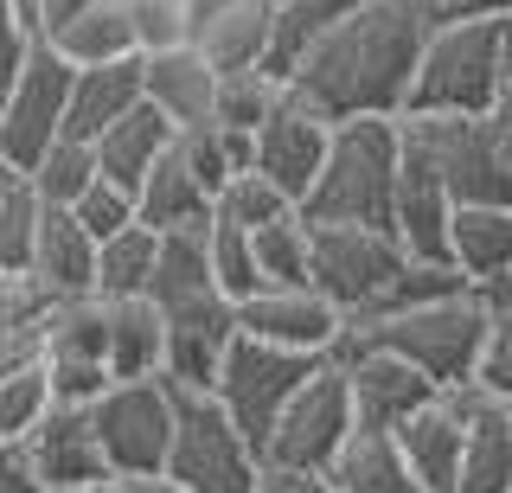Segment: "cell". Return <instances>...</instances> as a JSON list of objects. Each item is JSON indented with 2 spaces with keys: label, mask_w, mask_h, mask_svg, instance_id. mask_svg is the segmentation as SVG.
Segmentation results:
<instances>
[{
  "label": "cell",
  "mask_w": 512,
  "mask_h": 493,
  "mask_svg": "<svg viewBox=\"0 0 512 493\" xmlns=\"http://www.w3.org/2000/svg\"><path fill=\"white\" fill-rule=\"evenodd\" d=\"M423 45V20L397 0H359L327 39L288 71V97L320 122H397L404 116L410 65Z\"/></svg>",
  "instance_id": "1"
},
{
  "label": "cell",
  "mask_w": 512,
  "mask_h": 493,
  "mask_svg": "<svg viewBox=\"0 0 512 493\" xmlns=\"http://www.w3.org/2000/svg\"><path fill=\"white\" fill-rule=\"evenodd\" d=\"M512 109V39L506 13L423 26L404 90V116H493Z\"/></svg>",
  "instance_id": "2"
},
{
  "label": "cell",
  "mask_w": 512,
  "mask_h": 493,
  "mask_svg": "<svg viewBox=\"0 0 512 493\" xmlns=\"http://www.w3.org/2000/svg\"><path fill=\"white\" fill-rule=\"evenodd\" d=\"M493 314H512L506 282H480V289H461L448 301H429V308L378 314V321H346V340L404 359L429 391H455V385H468Z\"/></svg>",
  "instance_id": "3"
},
{
  "label": "cell",
  "mask_w": 512,
  "mask_h": 493,
  "mask_svg": "<svg viewBox=\"0 0 512 493\" xmlns=\"http://www.w3.org/2000/svg\"><path fill=\"white\" fill-rule=\"evenodd\" d=\"M391 193H397V122H333L327 161H320L308 199L295 205L308 225H365L391 231Z\"/></svg>",
  "instance_id": "4"
},
{
  "label": "cell",
  "mask_w": 512,
  "mask_h": 493,
  "mask_svg": "<svg viewBox=\"0 0 512 493\" xmlns=\"http://www.w3.org/2000/svg\"><path fill=\"white\" fill-rule=\"evenodd\" d=\"M429 154L448 205H512V109L493 116H397Z\"/></svg>",
  "instance_id": "5"
},
{
  "label": "cell",
  "mask_w": 512,
  "mask_h": 493,
  "mask_svg": "<svg viewBox=\"0 0 512 493\" xmlns=\"http://www.w3.org/2000/svg\"><path fill=\"white\" fill-rule=\"evenodd\" d=\"M256 474H263V461L231 429V417L205 391L173 385V429H167L160 481L180 493H256Z\"/></svg>",
  "instance_id": "6"
},
{
  "label": "cell",
  "mask_w": 512,
  "mask_h": 493,
  "mask_svg": "<svg viewBox=\"0 0 512 493\" xmlns=\"http://www.w3.org/2000/svg\"><path fill=\"white\" fill-rule=\"evenodd\" d=\"M90 429L103 449L109 481H154L167 461V429H173V385L167 378H109L96 391Z\"/></svg>",
  "instance_id": "7"
},
{
  "label": "cell",
  "mask_w": 512,
  "mask_h": 493,
  "mask_svg": "<svg viewBox=\"0 0 512 493\" xmlns=\"http://www.w3.org/2000/svg\"><path fill=\"white\" fill-rule=\"evenodd\" d=\"M314 365L320 359H301V353H282V346H263V340H244V333H237V340L224 346V359H218L205 397L231 417V429L256 449V461H263L269 423L282 417V404L301 391V378H308Z\"/></svg>",
  "instance_id": "8"
},
{
  "label": "cell",
  "mask_w": 512,
  "mask_h": 493,
  "mask_svg": "<svg viewBox=\"0 0 512 493\" xmlns=\"http://www.w3.org/2000/svg\"><path fill=\"white\" fill-rule=\"evenodd\" d=\"M404 244L391 231H365V225H308V289L320 301L359 321L378 308V295L397 282L404 269Z\"/></svg>",
  "instance_id": "9"
},
{
  "label": "cell",
  "mask_w": 512,
  "mask_h": 493,
  "mask_svg": "<svg viewBox=\"0 0 512 493\" xmlns=\"http://www.w3.org/2000/svg\"><path fill=\"white\" fill-rule=\"evenodd\" d=\"M352 436V404H346V378L333 359H320L301 391L282 404V417L269 423L263 442V468H295V474H327V461L346 449Z\"/></svg>",
  "instance_id": "10"
},
{
  "label": "cell",
  "mask_w": 512,
  "mask_h": 493,
  "mask_svg": "<svg viewBox=\"0 0 512 493\" xmlns=\"http://www.w3.org/2000/svg\"><path fill=\"white\" fill-rule=\"evenodd\" d=\"M39 378L52 404H96L109 385L103 372V301H52L39 321Z\"/></svg>",
  "instance_id": "11"
},
{
  "label": "cell",
  "mask_w": 512,
  "mask_h": 493,
  "mask_svg": "<svg viewBox=\"0 0 512 493\" xmlns=\"http://www.w3.org/2000/svg\"><path fill=\"white\" fill-rule=\"evenodd\" d=\"M64 90H71V65L45 45H32L26 71L13 77L7 103H0V161L26 173L64 129Z\"/></svg>",
  "instance_id": "12"
},
{
  "label": "cell",
  "mask_w": 512,
  "mask_h": 493,
  "mask_svg": "<svg viewBox=\"0 0 512 493\" xmlns=\"http://www.w3.org/2000/svg\"><path fill=\"white\" fill-rule=\"evenodd\" d=\"M327 135H333V122H320L314 109H301L282 90V103L269 109V116L256 122V135H250V173L263 186H276L288 205H301L308 186H314V173H320V161H327Z\"/></svg>",
  "instance_id": "13"
},
{
  "label": "cell",
  "mask_w": 512,
  "mask_h": 493,
  "mask_svg": "<svg viewBox=\"0 0 512 493\" xmlns=\"http://www.w3.org/2000/svg\"><path fill=\"white\" fill-rule=\"evenodd\" d=\"M237 333L301 359H333V346L346 340V314L314 289H256L250 301H237Z\"/></svg>",
  "instance_id": "14"
},
{
  "label": "cell",
  "mask_w": 512,
  "mask_h": 493,
  "mask_svg": "<svg viewBox=\"0 0 512 493\" xmlns=\"http://www.w3.org/2000/svg\"><path fill=\"white\" fill-rule=\"evenodd\" d=\"M333 365H340V378H346V404H352V429H372V436H391L404 417H416V410L429 404V391L423 378L410 372L404 359H391V353H372V346H352L340 340L333 346Z\"/></svg>",
  "instance_id": "15"
},
{
  "label": "cell",
  "mask_w": 512,
  "mask_h": 493,
  "mask_svg": "<svg viewBox=\"0 0 512 493\" xmlns=\"http://www.w3.org/2000/svg\"><path fill=\"white\" fill-rule=\"evenodd\" d=\"M442 404L461 417L455 493H512V404L474 385L442 391Z\"/></svg>",
  "instance_id": "16"
},
{
  "label": "cell",
  "mask_w": 512,
  "mask_h": 493,
  "mask_svg": "<svg viewBox=\"0 0 512 493\" xmlns=\"http://www.w3.org/2000/svg\"><path fill=\"white\" fill-rule=\"evenodd\" d=\"M26 474L39 481V493H64V487H103V449H96L90 410L77 404H45V417L32 423V436L20 442Z\"/></svg>",
  "instance_id": "17"
},
{
  "label": "cell",
  "mask_w": 512,
  "mask_h": 493,
  "mask_svg": "<svg viewBox=\"0 0 512 493\" xmlns=\"http://www.w3.org/2000/svg\"><path fill=\"white\" fill-rule=\"evenodd\" d=\"M448 193L429 167V154L397 129V193H391V237L404 244L410 263H442V231H448Z\"/></svg>",
  "instance_id": "18"
},
{
  "label": "cell",
  "mask_w": 512,
  "mask_h": 493,
  "mask_svg": "<svg viewBox=\"0 0 512 493\" xmlns=\"http://www.w3.org/2000/svg\"><path fill=\"white\" fill-rule=\"evenodd\" d=\"M442 263L468 289L512 276V205H455L442 231Z\"/></svg>",
  "instance_id": "19"
},
{
  "label": "cell",
  "mask_w": 512,
  "mask_h": 493,
  "mask_svg": "<svg viewBox=\"0 0 512 493\" xmlns=\"http://www.w3.org/2000/svg\"><path fill=\"white\" fill-rule=\"evenodd\" d=\"M135 65H141V103H148L173 135H180V129H199V122L212 116V84H218V77L205 71V58L192 52V45L135 58Z\"/></svg>",
  "instance_id": "20"
},
{
  "label": "cell",
  "mask_w": 512,
  "mask_h": 493,
  "mask_svg": "<svg viewBox=\"0 0 512 493\" xmlns=\"http://www.w3.org/2000/svg\"><path fill=\"white\" fill-rule=\"evenodd\" d=\"M391 449L404 455L410 481L423 493H455V461H461V417L442 404V391L429 397L416 417L391 429Z\"/></svg>",
  "instance_id": "21"
},
{
  "label": "cell",
  "mask_w": 512,
  "mask_h": 493,
  "mask_svg": "<svg viewBox=\"0 0 512 493\" xmlns=\"http://www.w3.org/2000/svg\"><path fill=\"white\" fill-rule=\"evenodd\" d=\"M135 103H141V65H135V58L84 65V71H71V90H64V129L58 135L96 141L109 122H122Z\"/></svg>",
  "instance_id": "22"
},
{
  "label": "cell",
  "mask_w": 512,
  "mask_h": 493,
  "mask_svg": "<svg viewBox=\"0 0 512 493\" xmlns=\"http://www.w3.org/2000/svg\"><path fill=\"white\" fill-rule=\"evenodd\" d=\"M32 282H39L52 301H84L90 295V276H96V244L77 231L71 212L45 205L39 212V237H32Z\"/></svg>",
  "instance_id": "23"
},
{
  "label": "cell",
  "mask_w": 512,
  "mask_h": 493,
  "mask_svg": "<svg viewBox=\"0 0 512 493\" xmlns=\"http://www.w3.org/2000/svg\"><path fill=\"white\" fill-rule=\"evenodd\" d=\"M186 45L205 58V71L224 77V71H263V52H269V0H231L218 7L212 20H199L186 33Z\"/></svg>",
  "instance_id": "24"
},
{
  "label": "cell",
  "mask_w": 512,
  "mask_h": 493,
  "mask_svg": "<svg viewBox=\"0 0 512 493\" xmlns=\"http://www.w3.org/2000/svg\"><path fill=\"white\" fill-rule=\"evenodd\" d=\"M212 218V193L192 180V167L180 161V148H160V161L148 167V180L135 186V225H148L154 237L160 231H199Z\"/></svg>",
  "instance_id": "25"
},
{
  "label": "cell",
  "mask_w": 512,
  "mask_h": 493,
  "mask_svg": "<svg viewBox=\"0 0 512 493\" xmlns=\"http://www.w3.org/2000/svg\"><path fill=\"white\" fill-rule=\"evenodd\" d=\"M167 141H173V129L154 116L148 103H135L122 122H109V129L90 141V154H96V180L122 186V193L135 199V186L148 180V167L160 161V148H167Z\"/></svg>",
  "instance_id": "26"
},
{
  "label": "cell",
  "mask_w": 512,
  "mask_h": 493,
  "mask_svg": "<svg viewBox=\"0 0 512 493\" xmlns=\"http://www.w3.org/2000/svg\"><path fill=\"white\" fill-rule=\"evenodd\" d=\"M352 7H359V0H269V52H263V71L276 77V84H288V71H295Z\"/></svg>",
  "instance_id": "27"
},
{
  "label": "cell",
  "mask_w": 512,
  "mask_h": 493,
  "mask_svg": "<svg viewBox=\"0 0 512 493\" xmlns=\"http://www.w3.org/2000/svg\"><path fill=\"white\" fill-rule=\"evenodd\" d=\"M103 372L160 378V314L148 301H103Z\"/></svg>",
  "instance_id": "28"
},
{
  "label": "cell",
  "mask_w": 512,
  "mask_h": 493,
  "mask_svg": "<svg viewBox=\"0 0 512 493\" xmlns=\"http://www.w3.org/2000/svg\"><path fill=\"white\" fill-rule=\"evenodd\" d=\"M45 52H58L71 71L84 65H116V58H135V33H128V13L122 0H90L77 20H64L52 39H45Z\"/></svg>",
  "instance_id": "29"
},
{
  "label": "cell",
  "mask_w": 512,
  "mask_h": 493,
  "mask_svg": "<svg viewBox=\"0 0 512 493\" xmlns=\"http://www.w3.org/2000/svg\"><path fill=\"white\" fill-rule=\"evenodd\" d=\"M333 493H423L410 481L404 455L391 449V436H372V429H352L346 449L327 461V474H320Z\"/></svg>",
  "instance_id": "30"
},
{
  "label": "cell",
  "mask_w": 512,
  "mask_h": 493,
  "mask_svg": "<svg viewBox=\"0 0 512 493\" xmlns=\"http://www.w3.org/2000/svg\"><path fill=\"white\" fill-rule=\"evenodd\" d=\"M154 244H160V237H154L148 225H122L116 237H103V244H96L90 301H135V295H148Z\"/></svg>",
  "instance_id": "31"
},
{
  "label": "cell",
  "mask_w": 512,
  "mask_h": 493,
  "mask_svg": "<svg viewBox=\"0 0 512 493\" xmlns=\"http://www.w3.org/2000/svg\"><path fill=\"white\" fill-rule=\"evenodd\" d=\"M250 263L263 289H308V218L282 212L250 231Z\"/></svg>",
  "instance_id": "32"
},
{
  "label": "cell",
  "mask_w": 512,
  "mask_h": 493,
  "mask_svg": "<svg viewBox=\"0 0 512 493\" xmlns=\"http://www.w3.org/2000/svg\"><path fill=\"white\" fill-rule=\"evenodd\" d=\"M26 193L39 199V205H58V212H71L77 199H84V186L96 180V154H90V141H71V135H58L52 148L39 154L26 173Z\"/></svg>",
  "instance_id": "33"
},
{
  "label": "cell",
  "mask_w": 512,
  "mask_h": 493,
  "mask_svg": "<svg viewBox=\"0 0 512 493\" xmlns=\"http://www.w3.org/2000/svg\"><path fill=\"white\" fill-rule=\"evenodd\" d=\"M173 148H180V161L192 167V180H199L212 199L237 180V173H250V135L212 129V122H199V129H180V135H173Z\"/></svg>",
  "instance_id": "34"
},
{
  "label": "cell",
  "mask_w": 512,
  "mask_h": 493,
  "mask_svg": "<svg viewBox=\"0 0 512 493\" xmlns=\"http://www.w3.org/2000/svg\"><path fill=\"white\" fill-rule=\"evenodd\" d=\"M282 103V84L269 71H224L212 84V129H231V135H256V122Z\"/></svg>",
  "instance_id": "35"
},
{
  "label": "cell",
  "mask_w": 512,
  "mask_h": 493,
  "mask_svg": "<svg viewBox=\"0 0 512 493\" xmlns=\"http://www.w3.org/2000/svg\"><path fill=\"white\" fill-rule=\"evenodd\" d=\"M205 269H212V282H218V295L231 301H250L263 282H256V263H250V231L244 225H231V218H205Z\"/></svg>",
  "instance_id": "36"
},
{
  "label": "cell",
  "mask_w": 512,
  "mask_h": 493,
  "mask_svg": "<svg viewBox=\"0 0 512 493\" xmlns=\"http://www.w3.org/2000/svg\"><path fill=\"white\" fill-rule=\"evenodd\" d=\"M45 378H39V365H26V372H13V378H0V449H20V442L32 436V423L45 417Z\"/></svg>",
  "instance_id": "37"
},
{
  "label": "cell",
  "mask_w": 512,
  "mask_h": 493,
  "mask_svg": "<svg viewBox=\"0 0 512 493\" xmlns=\"http://www.w3.org/2000/svg\"><path fill=\"white\" fill-rule=\"evenodd\" d=\"M39 212L45 205L26 193V180L0 205V276H26L32 269V237H39Z\"/></svg>",
  "instance_id": "38"
},
{
  "label": "cell",
  "mask_w": 512,
  "mask_h": 493,
  "mask_svg": "<svg viewBox=\"0 0 512 493\" xmlns=\"http://www.w3.org/2000/svg\"><path fill=\"white\" fill-rule=\"evenodd\" d=\"M122 13H128V33H135V58L186 45V7L180 0H122Z\"/></svg>",
  "instance_id": "39"
},
{
  "label": "cell",
  "mask_w": 512,
  "mask_h": 493,
  "mask_svg": "<svg viewBox=\"0 0 512 493\" xmlns=\"http://www.w3.org/2000/svg\"><path fill=\"white\" fill-rule=\"evenodd\" d=\"M212 212H218V218H231V225H244V231H256V225H269V218L295 212V205H288L276 186H263L256 173H237V180L212 199Z\"/></svg>",
  "instance_id": "40"
},
{
  "label": "cell",
  "mask_w": 512,
  "mask_h": 493,
  "mask_svg": "<svg viewBox=\"0 0 512 493\" xmlns=\"http://www.w3.org/2000/svg\"><path fill=\"white\" fill-rule=\"evenodd\" d=\"M71 218H77V231H84L90 244H103V237H116L122 225H135V199H128L122 186H109V180H90L84 199L71 205Z\"/></svg>",
  "instance_id": "41"
},
{
  "label": "cell",
  "mask_w": 512,
  "mask_h": 493,
  "mask_svg": "<svg viewBox=\"0 0 512 493\" xmlns=\"http://www.w3.org/2000/svg\"><path fill=\"white\" fill-rule=\"evenodd\" d=\"M468 385L512 404V314H493V321H487V340H480V353H474Z\"/></svg>",
  "instance_id": "42"
},
{
  "label": "cell",
  "mask_w": 512,
  "mask_h": 493,
  "mask_svg": "<svg viewBox=\"0 0 512 493\" xmlns=\"http://www.w3.org/2000/svg\"><path fill=\"white\" fill-rule=\"evenodd\" d=\"M32 45H39V39H32V33H26V26H20V20H13V7H7V0H0V103H7V90H13V77H20V71H26V58H32Z\"/></svg>",
  "instance_id": "43"
},
{
  "label": "cell",
  "mask_w": 512,
  "mask_h": 493,
  "mask_svg": "<svg viewBox=\"0 0 512 493\" xmlns=\"http://www.w3.org/2000/svg\"><path fill=\"white\" fill-rule=\"evenodd\" d=\"M410 7L423 26H455V20H487V13H506L512 0H397Z\"/></svg>",
  "instance_id": "44"
},
{
  "label": "cell",
  "mask_w": 512,
  "mask_h": 493,
  "mask_svg": "<svg viewBox=\"0 0 512 493\" xmlns=\"http://www.w3.org/2000/svg\"><path fill=\"white\" fill-rule=\"evenodd\" d=\"M256 493H333L320 474H295V468H263L256 474Z\"/></svg>",
  "instance_id": "45"
},
{
  "label": "cell",
  "mask_w": 512,
  "mask_h": 493,
  "mask_svg": "<svg viewBox=\"0 0 512 493\" xmlns=\"http://www.w3.org/2000/svg\"><path fill=\"white\" fill-rule=\"evenodd\" d=\"M84 7H90V0H39V13H32V39L45 45V39H52L64 20H77Z\"/></svg>",
  "instance_id": "46"
},
{
  "label": "cell",
  "mask_w": 512,
  "mask_h": 493,
  "mask_svg": "<svg viewBox=\"0 0 512 493\" xmlns=\"http://www.w3.org/2000/svg\"><path fill=\"white\" fill-rule=\"evenodd\" d=\"M0 493H39V481L26 474L20 449H0Z\"/></svg>",
  "instance_id": "47"
},
{
  "label": "cell",
  "mask_w": 512,
  "mask_h": 493,
  "mask_svg": "<svg viewBox=\"0 0 512 493\" xmlns=\"http://www.w3.org/2000/svg\"><path fill=\"white\" fill-rule=\"evenodd\" d=\"M180 7H186V33H192L199 20H212V13H218V7H231V0H180Z\"/></svg>",
  "instance_id": "48"
},
{
  "label": "cell",
  "mask_w": 512,
  "mask_h": 493,
  "mask_svg": "<svg viewBox=\"0 0 512 493\" xmlns=\"http://www.w3.org/2000/svg\"><path fill=\"white\" fill-rule=\"evenodd\" d=\"M109 493H180V487H167V481L154 474V481H109Z\"/></svg>",
  "instance_id": "49"
},
{
  "label": "cell",
  "mask_w": 512,
  "mask_h": 493,
  "mask_svg": "<svg viewBox=\"0 0 512 493\" xmlns=\"http://www.w3.org/2000/svg\"><path fill=\"white\" fill-rule=\"evenodd\" d=\"M13 186H20V173H13L7 161H0V205H7V193H13Z\"/></svg>",
  "instance_id": "50"
},
{
  "label": "cell",
  "mask_w": 512,
  "mask_h": 493,
  "mask_svg": "<svg viewBox=\"0 0 512 493\" xmlns=\"http://www.w3.org/2000/svg\"><path fill=\"white\" fill-rule=\"evenodd\" d=\"M64 493H109V481L103 487H64Z\"/></svg>",
  "instance_id": "51"
}]
</instances>
